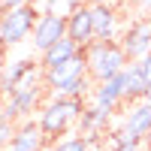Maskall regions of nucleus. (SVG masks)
<instances>
[{
  "label": "nucleus",
  "instance_id": "1",
  "mask_svg": "<svg viewBox=\"0 0 151 151\" xmlns=\"http://www.w3.org/2000/svg\"><path fill=\"white\" fill-rule=\"evenodd\" d=\"M85 100H76V97H52L45 100L42 109H40V130L45 136V145H55L58 139H64V136L79 124L82 112H85Z\"/></svg>",
  "mask_w": 151,
  "mask_h": 151
},
{
  "label": "nucleus",
  "instance_id": "2",
  "mask_svg": "<svg viewBox=\"0 0 151 151\" xmlns=\"http://www.w3.org/2000/svg\"><path fill=\"white\" fill-rule=\"evenodd\" d=\"M82 55H85L88 79H91L94 85H100V82H106V79H115V76H121L124 67L130 64L127 55H124V48H121V42H115V40H109V42L94 40L88 48H82Z\"/></svg>",
  "mask_w": 151,
  "mask_h": 151
},
{
  "label": "nucleus",
  "instance_id": "3",
  "mask_svg": "<svg viewBox=\"0 0 151 151\" xmlns=\"http://www.w3.org/2000/svg\"><path fill=\"white\" fill-rule=\"evenodd\" d=\"M40 15H42V12L36 9L33 3L21 6V9H12V12H0V36H3V42H6V45L24 42V40L33 33L36 18H40Z\"/></svg>",
  "mask_w": 151,
  "mask_h": 151
},
{
  "label": "nucleus",
  "instance_id": "4",
  "mask_svg": "<svg viewBox=\"0 0 151 151\" xmlns=\"http://www.w3.org/2000/svg\"><path fill=\"white\" fill-rule=\"evenodd\" d=\"M42 91L45 85L40 88H30V91H12L3 100V109H0V118L3 121H27L33 109H42Z\"/></svg>",
  "mask_w": 151,
  "mask_h": 151
},
{
  "label": "nucleus",
  "instance_id": "5",
  "mask_svg": "<svg viewBox=\"0 0 151 151\" xmlns=\"http://www.w3.org/2000/svg\"><path fill=\"white\" fill-rule=\"evenodd\" d=\"M33 48L36 52H48L55 42H60L67 36V18L64 15H55V12H42L36 18V27H33Z\"/></svg>",
  "mask_w": 151,
  "mask_h": 151
},
{
  "label": "nucleus",
  "instance_id": "6",
  "mask_svg": "<svg viewBox=\"0 0 151 151\" xmlns=\"http://www.w3.org/2000/svg\"><path fill=\"white\" fill-rule=\"evenodd\" d=\"M121 48H124V55H127V60H145L151 55V18L133 21L130 27L124 30Z\"/></svg>",
  "mask_w": 151,
  "mask_h": 151
},
{
  "label": "nucleus",
  "instance_id": "7",
  "mask_svg": "<svg viewBox=\"0 0 151 151\" xmlns=\"http://www.w3.org/2000/svg\"><path fill=\"white\" fill-rule=\"evenodd\" d=\"M151 130V103L148 100H136L130 103V109L124 112V121H121V133L133 142H145V136Z\"/></svg>",
  "mask_w": 151,
  "mask_h": 151
},
{
  "label": "nucleus",
  "instance_id": "8",
  "mask_svg": "<svg viewBox=\"0 0 151 151\" xmlns=\"http://www.w3.org/2000/svg\"><path fill=\"white\" fill-rule=\"evenodd\" d=\"M67 36L79 48H88L94 42V24H91V6H88V3L76 6L67 15Z\"/></svg>",
  "mask_w": 151,
  "mask_h": 151
},
{
  "label": "nucleus",
  "instance_id": "9",
  "mask_svg": "<svg viewBox=\"0 0 151 151\" xmlns=\"http://www.w3.org/2000/svg\"><path fill=\"white\" fill-rule=\"evenodd\" d=\"M124 79L121 76H115V79H106V82H100L94 85V91H91V103L97 106H103L106 112H115L121 103H124Z\"/></svg>",
  "mask_w": 151,
  "mask_h": 151
},
{
  "label": "nucleus",
  "instance_id": "10",
  "mask_svg": "<svg viewBox=\"0 0 151 151\" xmlns=\"http://www.w3.org/2000/svg\"><path fill=\"white\" fill-rule=\"evenodd\" d=\"M42 148H45V136L40 130V124L27 118L15 127V136H12L6 151H42Z\"/></svg>",
  "mask_w": 151,
  "mask_h": 151
},
{
  "label": "nucleus",
  "instance_id": "11",
  "mask_svg": "<svg viewBox=\"0 0 151 151\" xmlns=\"http://www.w3.org/2000/svg\"><path fill=\"white\" fill-rule=\"evenodd\" d=\"M91 24H94V40L109 42L118 36V12L115 6H91Z\"/></svg>",
  "mask_w": 151,
  "mask_h": 151
},
{
  "label": "nucleus",
  "instance_id": "12",
  "mask_svg": "<svg viewBox=\"0 0 151 151\" xmlns=\"http://www.w3.org/2000/svg\"><path fill=\"white\" fill-rule=\"evenodd\" d=\"M109 118H112V112H106L103 106H97V103H88V106H85V112H82V118H79V130L85 133V139H88V145H94V139H97V133H103V130H106V124H109Z\"/></svg>",
  "mask_w": 151,
  "mask_h": 151
},
{
  "label": "nucleus",
  "instance_id": "13",
  "mask_svg": "<svg viewBox=\"0 0 151 151\" xmlns=\"http://www.w3.org/2000/svg\"><path fill=\"white\" fill-rule=\"evenodd\" d=\"M79 52H82V48L76 45V42L70 40V36H64L60 42H55L52 48H48V52H42V55H40V67H42V73H48V70H58V67H64L67 60H73Z\"/></svg>",
  "mask_w": 151,
  "mask_h": 151
},
{
  "label": "nucleus",
  "instance_id": "14",
  "mask_svg": "<svg viewBox=\"0 0 151 151\" xmlns=\"http://www.w3.org/2000/svg\"><path fill=\"white\" fill-rule=\"evenodd\" d=\"M121 79H124V97H127L130 103H136V100H145V94H148L151 85H148V79H145L139 60H130V64L124 67Z\"/></svg>",
  "mask_w": 151,
  "mask_h": 151
},
{
  "label": "nucleus",
  "instance_id": "15",
  "mask_svg": "<svg viewBox=\"0 0 151 151\" xmlns=\"http://www.w3.org/2000/svg\"><path fill=\"white\" fill-rule=\"evenodd\" d=\"M36 64H33V60H24V58H18V60H9V64L3 67V70H0V94H12V91H15V85L24 79V76H27L30 70H33Z\"/></svg>",
  "mask_w": 151,
  "mask_h": 151
},
{
  "label": "nucleus",
  "instance_id": "16",
  "mask_svg": "<svg viewBox=\"0 0 151 151\" xmlns=\"http://www.w3.org/2000/svg\"><path fill=\"white\" fill-rule=\"evenodd\" d=\"M52 151H88V139L85 136H64L52 145Z\"/></svg>",
  "mask_w": 151,
  "mask_h": 151
},
{
  "label": "nucleus",
  "instance_id": "17",
  "mask_svg": "<svg viewBox=\"0 0 151 151\" xmlns=\"http://www.w3.org/2000/svg\"><path fill=\"white\" fill-rule=\"evenodd\" d=\"M45 12H55V15H70V12L76 9V6H82V0H45Z\"/></svg>",
  "mask_w": 151,
  "mask_h": 151
},
{
  "label": "nucleus",
  "instance_id": "18",
  "mask_svg": "<svg viewBox=\"0 0 151 151\" xmlns=\"http://www.w3.org/2000/svg\"><path fill=\"white\" fill-rule=\"evenodd\" d=\"M15 127H18V124H12V121H3V118H0V151L9 148L12 136H15Z\"/></svg>",
  "mask_w": 151,
  "mask_h": 151
},
{
  "label": "nucleus",
  "instance_id": "19",
  "mask_svg": "<svg viewBox=\"0 0 151 151\" xmlns=\"http://www.w3.org/2000/svg\"><path fill=\"white\" fill-rule=\"evenodd\" d=\"M33 3V0H3L0 3V12H12V9H21V6H27Z\"/></svg>",
  "mask_w": 151,
  "mask_h": 151
},
{
  "label": "nucleus",
  "instance_id": "20",
  "mask_svg": "<svg viewBox=\"0 0 151 151\" xmlns=\"http://www.w3.org/2000/svg\"><path fill=\"white\" fill-rule=\"evenodd\" d=\"M139 67H142V73H145V79H148V85H151V55H148L145 60H139Z\"/></svg>",
  "mask_w": 151,
  "mask_h": 151
},
{
  "label": "nucleus",
  "instance_id": "21",
  "mask_svg": "<svg viewBox=\"0 0 151 151\" xmlns=\"http://www.w3.org/2000/svg\"><path fill=\"white\" fill-rule=\"evenodd\" d=\"M82 3H88V6H112L115 0H82Z\"/></svg>",
  "mask_w": 151,
  "mask_h": 151
},
{
  "label": "nucleus",
  "instance_id": "22",
  "mask_svg": "<svg viewBox=\"0 0 151 151\" xmlns=\"http://www.w3.org/2000/svg\"><path fill=\"white\" fill-rule=\"evenodd\" d=\"M88 151H103V148H100V145H88Z\"/></svg>",
  "mask_w": 151,
  "mask_h": 151
},
{
  "label": "nucleus",
  "instance_id": "23",
  "mask_svg": "<svg viewBox=\"0 0 151 151\" xmlns=\"http://www.w3.org/2000/svg\"><path fill=\"white\" fill-rule=\"evenodd\" d=\"M145 145H151V130H148V136H145Z\"/></svg>",
  "mask_w": 151,
  "mask_h": 151
},
{
  "label": "nucleus",
  "instance_id": "24",
  "mask_svg": "<svg viewBox=\"0 0 151 151\" xmlns=\"http://www.w3.org/2000/svg\"><path fill=\"white\" fill-rule=\"evenodd\" d=\"M139 3H142V6H151V0H139Z\"/></svg>",
  "mask_w": 151,
  "mask_h": 151
},
{
  "label": "nucleus",
  "instance_id": "25",
  "mask_svg": "<svg viewBox=\"0 0 151 151\" xmlns=\"http://www.w3.org/2000/svg\"><path fill=\"white\" fill-rule=\"evenodd\" d=\"M42 151H52V145H45V148H42Z\"/></svg>",
  "mask_w": 151,
  "mask_h": 151
},
{
  "label": "nucleus",
  "instance_id": "26",
  "mask_svg": "<svg viewBox=\"0 0 151 151\" xmlns=\"http://www.w3.org/2000/svg\"><path fill=\"white\" fill-rule=\"evenodd\" d=\"M0 109H3V100H0Z\"/></svg>",
  "mask_w": 151,
  "mask_h": 151
},
{
  "label": "nucleus",
  "instance_id": "27",
  "mask_svg": "<svg viewBox=\"0 0 151 151\" xmlns=\"http://www.w3.org/2000/svg\"><path fill=\"white\" fill-rule=\"evenodd\" d=\"M0 3H3V0H0Z\"/></svg>",
  "mask_w": 151,
  "mask_h": 151
}]
</instances>
